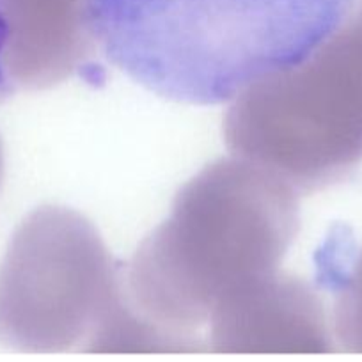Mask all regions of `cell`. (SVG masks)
I'll return each mask as SVG.
<instances>
[{
	"instance_id": "obj_1",
	"label": "cell",
	"mask_w": 362,
	"mask_h": 362,
	"mask_svg": "<svg viewBox=\"0 0 362 362\" xmlns=\"http://www.w3.org/2000/svg\"><path fill=\"white\" fill-rule=\"evenodd\" d=\"M358 0H80L103 57L162 98L222 105L311 62Z\"/></svg>"
},
{
	"instance_id": "obj_2",
	"label": "cell",
	"mask_w": 362,
	"mask_h": 362,
	"mask_svg": "<svg viewBox=\"0 0 362 362\" xmlns=\"http://www.w3.org/2000/svg\"><path fill=\"white\" fill-rule=\"evenodd\" d=\"M343 322L354 339L362 344V254L355 272L348 281V291L343 300Z\"/></svg>"
},
{
	"instance_id": "obj_3",
	"label": "cell",
	"mask_w": 362,
	"mask_h": 362,
	"mask_svg": "<svg viewBox=\"0 0 362 362\" xmlns=\"http://www.w3.org/2000/svg\"><path fill=\"white\" fill-rule=\"evenodd\" d=\"M11 0H0V98L8 95L11 87L8 64H6L9 43H11Z\"/></svg>"
}]
</instances>
